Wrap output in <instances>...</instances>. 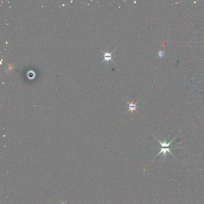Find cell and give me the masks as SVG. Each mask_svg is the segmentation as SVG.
<instances>
[{"instance_id":"6da1fadb","label":"cell","mask_w":204,"mask_h":204,"mask_svg":"<svg viewBox=\"0 0 204 204\" xmlns=\"http://www.w3.org/2000/svg\"><path fill=\"white\" fill-rule=\"evenodd\" d=\"M138 103V101L136 103H134L133 100H132L131 103L127 102V103L129 105V110H128V111L127 112V113L129 112V111H130L132 115L134 110H135V111H136V112H138L137 110H136V108L138 107V106H136V104Z\"/></svg>"},{"instance_id":"3957f363","label":"cell","mask_w":204,"mask_h":204,"mask_svg":"<svg viewBox=\"0 0 204 204\" xmlns=\"http://www.w3.org/2000/svg\"><path fill=\"white\" fill-rule=\"evenodd\" d=\"M102 52H103V53H104V56L105 59H104V60H103V62H102L101 64H102V63L103 62H105V61H107L108 63L109 60L111 61L112 62H114L111 59V54H112V52H113L114 51H112V52L110 53H108V52H107V53H105V52H104L103 51H102Z\"/></svg>"},{"instance_id":"7a4b0ae2","label":"cell","mask_w":204,"mask_h":204,"mask_svg":"<svg viewBox=\"0 0 204 204\" xmlns=\"http://www.w3.org/2000/svg\"><path fill=\"white\" fill-rule=\"evenodd\" d=\"M170 147H167L166 148H165L164 147H162V148H161V150H160V152H159V153L154 158V159L153 160H152V161H153V160L156 157L158 156V155H160V154L161 153H163V156H164V158H165V157H166V153L167 152H168L170 153H171V154L172 155V156H174V155H173V154L171 153V151H170Z\"/></svg>"},{"instance_id":"277c9868","label":"cell","mask_w":204,"mask_h":204,"mask_svg":"<svg viewBox=\"0 0 204 204\" xmlns=\"http://www.w3.org/2000/svg\"><path fill=\"white\" fill-rule=\"evenodd\" d=\"M164 55V53L162 51H160L158 52V55L160 57H162Z\"/></svg>"}]
</instances>
